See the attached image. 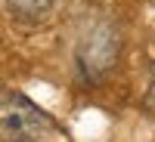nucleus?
<instances>
[{"mask_svg":"<svg viewBox=\"0 0 155 142\" xmlns=\"http://www.w3.org/2000/svg\"><path fill=\"white\" fill-rule=\"evenodd\" d=\"M62 136L59 124L16 90H0V139L6 142H41Z\"/></svg>","mask_w":155,"mask_h":142,"instance_id":"obj_1","label":"nucleus"},{"mask_svg":"<svg viewBox=\"0 0 155 142\" xmlns=\"http://www.w3.org/2000/svg\"><path fill=\"white\" fill-rule=\"evenodd\" d=\"M118 53H121V37L112 25H93L81 43L74 49V62H78V74L84 77L87 84H96L102 74H109L118 62Z\"/></svg>","mask_w":155,"mask_h":142,"instance_id":"obj_2","label":"nucleus"},{"mask_svg":"<svg viewBox=\"0 0 155 142\" xmlns=\"http://www.w3.org/2000/svg\"><path fill=\"white\" fill-rule=\"evenodd\" d=\"M6 9L16 22L34 25V22L47 19V12L53 9V0H6Z\"/></svg>","mask_w":155,"mask_h":142,"instance_id":"obj_3","label":"nucleus"}]
</instances>
